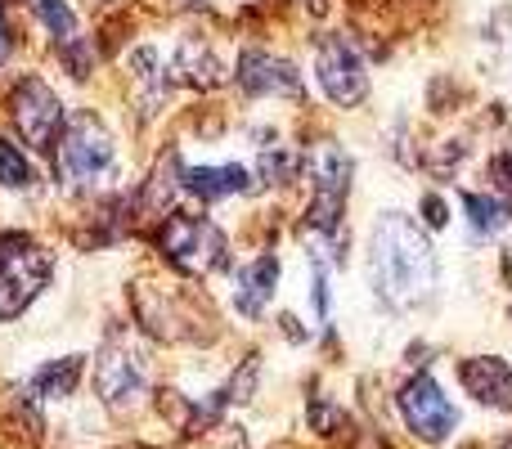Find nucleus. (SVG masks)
<instances>
[{
  "instance_id": "f257e3e1",
  "label": "nucleus",
  "mask_w": 512,
  "mask_h": 449,
  "mask_svg": "<svg viewBox=\"0 0 512 449\" xmlns=\"http://www.w3.org/2000/svg\"><path fill=\"white\" fill-rule=\"evenodd\" d=\"M369 270L373 288L391 310H418L436 292V247L409 216L387 212L373 225Z\"/></svg>"
},
{
  "instance_id": "f03ea898",
  "label": "nucleus",
  "mask_w": 512,
  "mask_h": 449,
  "mask_svg": "<svg viewBox=\"0 0 512 449\" xmlns=\"http://www.w3.org/2000/svg\"><path fill=\"white\" fill-rule=\"evenodd\" d=\"M117 167V149H113V135L104 131L95 113H77L68 117L59 135V180L68 189H95L113 176Z\"/></svg>"
},
{
  "instance_id": "7ed1b4c3",
  "label": "nucleus",
  "mask_w": 512,
  "mask_h": 449,
  "mask_svg": "<svg viewBox=\"0 0 512 449\" xmlns=\"http://www.w3.org/2000/svg\"><path fill=\"white\" fill-rule=\"evenodd\" d=\"M50 252L27 234H0V319H18L50 283Z\"/></svg>"
},
{
  "instance_id": "20e7f679",
  "label": "nucleus",
  "mask_w": 512,
  "mask_h": 449,
  "mask_svg": "<svg viewBox=\"0 0 512 449\" xmlns=\"http://www.w3.org/2000/svg\"><path fill=\"white\" fill-rule=\"evenodd\" d=\"M158 243L167 252V261L185 274H212L225 265V234L207 216H171L162 225Z\"/></svg>"
},
{
  "instance_id": "39448f33",
  "label": "nucleus",
  "mask_w": 512,
  "mask_h": 449,
  "mask_svg": "<svg viewBox=\"0 0 512 449\" xmlns=\"http://www.w3.org/2000/svg\"><path fill=\"white\" fill-rule=\"evenodd\" d=\"M95 391L113 414H131L149 391V364L131 342H108L95 360Z\"/></svg>"
},
{
  "instance_id": "423d86ee",
  "label": "nucleus",
  "mask_w": 512,
  "mask_h": 449,
  "mask_svg": "<svg viewBox=\"0 0 512 449\" xmlns=\"http://www.w3.org/2000/svg\"><path fill=\"white\" fill-rule=\"evenodd\" d=\"M9 117H14V126L23 131V140L41 153H50L54 144H59L63 126H68V113H63L59 95H54L41 77L18 81L14 95H9Z\"/></svg>"
},
{
  "instance_id": "0eeeda50",
  "label": "nucleus",
  "mask_w": 512,
  "mask_h": 449,
  "mask_svg": "<svg viewBox=\"0 0 512 449\" xmlns=\"http://www.w3.org/2000/svg\"><path fill=\"white\" fill-rule=\"evenodd\" d=\"M400 418H405V427L418 441L441 445L454 432V423H459V409L450 405V396L427 373H418V378H409L400 387Z\"/></svg>"
},
{
  "instance_id": "6e6552de",
  "label": "nucleus",
  "mask_w": 512,
  "mask_h": 449,
  "mask_svg": "<svg viewBox=\"0 0 512 449\" xmlns=\"http://www.w3.org/2000/svg\"><path fill=\"white\" fill-rule=\"evenodd\" d=\"M315 72H319L324 95L333 99V104H342V108H355L364 95H369V72H364L360 54L351 50L346 36H324V41H319Z\"/></svg>"
},
{
  "instance_id": "1a4fd4ad",
  "label": "nucleus",
  "mask_w": 512,
  "mask_h": 449,
  "mask_svg": "<svg viewBox=\"0 0 512 449\" xmlns=\"http://www.w3.org/2000/svg\"><path fill=\"white\" fill-rule=\"evenodd\" d=\"M239 86L248 90V95H301L297 68L265 50H248L239 59Z\"/></svg>"
},
{
  "instance_id": "9d476101",
  "label": "nucleus",
  "mask_w": 512,
  "mask_h": 449,
  "mask_svg": "<svg viewBox=\"0 0 512 449\" xmlns=\"http://www.w3.org/2000/svg\"><path fill=\"white\" fill-rule=\"evenodd\" d=\"M468 396H477L490 409H512V364L499 355H472L459 369Z\"/></svg>"
},
{
  "instance_id": "9b49d317",
  "label": "nucleus",
  "mask_w": 512,
  "mask_h": 449,
  "mask_svg": "<svg viewBox=\"0 0 512 449\" xmlns=\"http://www.w3.org/2000/svg\"><path fill=\"white\" fill-rule=\"evenodd\" d=\"M274 283H279V261L274 256H256L252 265L239 270V288H234V310L256 319L265 310V301L274 297Z\"/></svg>"
},
{
  "instance_id": "f8f14e48",
  "label": "nucleus",
  "mask_w": 512,
  "mask_h": 449,
  "mask_svg": "<svg viewBox=\"0 0 512 449\" xmlns=\"http://www.w3.org/2000/svg\"><path fill=\"white\" fill-rule=\"evenodd\" d=\"M185 189L194 198H203V203H221L230 194H248L252 176L239 162H230V167H194V171H185Z\"/></svg>"
},
{
  "instance_id": "ddd939ff",
  "label": "nucleus",
  "mask_w": 512,
  "mask_h": 449,
  "mask_svg": "<svg viewBox=\"0 0 512 449\" xmlns=\"http://www.w3.org/2000/svg\"><path fill=\"white\" fill-rule=\"evenodd\" d=\"M77 378H81V355H68V360H59V364H45V369L32 378V396H45V400L59 396L63 400V396H72Z\"/></svg>"
},
{
  "instance_id": "4468645a",
  "label": "nucleus",
  "mask_w": 512,
  "mask_h": 449,
  "mask_svg": "<svg viewBox=\"0 0 512 449\" xmlns=\"http://www.w3.org/2000/svg\"><path fill=\"white\" fill-rule=\"evenodd\" d=\"M463 207L472 216V229L477 234H499L512 221V203L508 198H486V194H463Z\"/></svg>"
},
{
  "instance_id": "2eb2a0df",
  "label": "nucleus",
  "mask_w": 512,
  "mask_h": 449,
  "mask_svg": "<svg viewBox=\"0 0 512 449\" xmlns=\"http://www.w3.org/2000/svg\"><path fill=\"white\" fill-rule=\"evenodd\" d=\"M176 68L185 72L194 86H216V81H221V63H216L212 50H207V45H198V41H185V45H180Z\"/></svg>"
},
{
  "instance_id": "dca6fc26",
  "label": "nucleus",
  "mask_w": 512,
  "mask_h": 449,
  "mask_svg": "<svg viewBox=\"0 0 512 449\" xmlns=\"http://www.w3.org/2000/svg\"><path fill=\"white\" fill-rule=\"evenodd\" d=\"M0 185L5 189H32L36 185V167L23 158L18 144L5 140V135H0Z\"/></svg>"
},
{
  "instance_id": "f3484780",
  "label": "nucleus",
  "mask_w": 512,
  "mask_h": 449,
  "mask_svg": "<svg viewBox=\"0 0 512 449\" xmlns=\"http://www.w3.org/2000/svg\"><path fill=\"white\" fill-rule=\"evenodd\" d=\"M32 5H36V14H41V23L54 32L59 50L77 41V14L68 9V0H32Z\"/></svg>"
},
{
  "instance_id": "a211bd4d",
  "label": "nucleus",
  "mask_w": 512,
  "mask_h": 449,
  "mask_svg": "<svg viewBox=\"0 0 512 449\" xmlns=\"http://www.w3.org/2000/svg\"><path fill=\"white\" fill-rule=\"evenodd\" d=\"M490 180H495L499 194L512 198V149H499L495 158H490Z\"/></svg>"
},
{
  "instance_id": "6ab92c4d",
  "label": "nucleus",
  "mask_w": 512,
  "mask_h": 449,
  "mask_svg": "<svg viewBox=\"0 0 512 449\" xmlns=\"http://www.w3.org/2000/svg\"><path fill=\"white\" fill-rule=\"evenodd\" d=\"M261 176L270 180V185H283V180L292 176V158L283 149L279 153H265V158H261Z\"/></svg>"
},
{
  "instance_id": "aec40b11",
  "label": "nucleus",
  "mask_w": 512,
  "mask_h": 449,
  "mask_svg": "<svg viewBox=\"0 0 512 449\" xmlns=\"http://www.w3.org/2000/svg\"><path fill=\"white\" fill-rule=\"evenodd\" d=\"M423 221L432 225V229H441L445 221H450V212H445V203H441L436 194H427V198H423Z\"/></svg>"
},
{
  "instance_id": "412c9836",
  "label": "nucleus",
  "mask_w": 512,
  "mask_h": 449,
  "mask_svg": "<svg viewBox=\"0 0 512 449\" xmlns=\"http://www.w3.org/2000/svg\"><path fill=\"white\" fill-rule=\"evenodd\" d=\"M9 50H14V36H9V23H5V9H0V63L9 59Z\"/></svg>"
},
{
  "instance_id": "4be33fe9",
  "label": "nucleus",
  "mask_w": 512,
  "mask_h": 449,
  "mask_svg": "<svg viewBox=\"0 0 512 449\" xmlns=\"http://www.w3.org/2000/svg\"><path fill=\"white\" fill-rule=\"evenodd\" d=\"M504 449H512V441H504Z\"/></svg>"
}]
</instances>
